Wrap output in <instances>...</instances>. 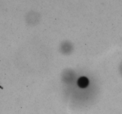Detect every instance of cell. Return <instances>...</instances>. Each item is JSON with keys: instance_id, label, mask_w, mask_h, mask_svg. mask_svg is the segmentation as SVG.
Wrapping results in <instances>:
<instances>
[{"instance_id": "1", "label": "cell", "mask_w": 122, "mask_h": 114, "mask_svg": "<svg viewBox=\"0 0 122 114\" xmlns=\"http://www.w3.org/2000/svg\"><path fill=\"white\" fill-rule=\"evenodd\" d=\"M77 84L81 88H85L89 84V80L85 77H82L77 81Z\"/></svg>"}]
</instances>
